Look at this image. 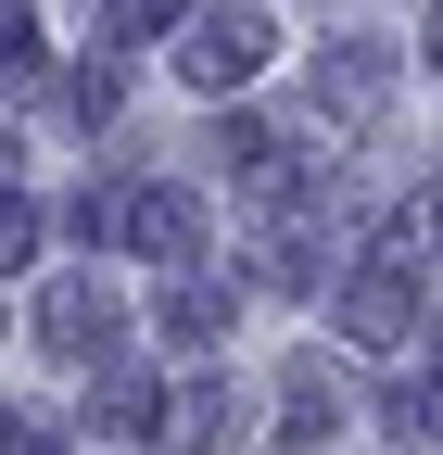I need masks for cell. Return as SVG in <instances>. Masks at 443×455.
<instances>
[{
    "label": "cell",
    "mask_w": 443,
    "mask_h": 455,
    "mask_svg": "<svg viewBox=\"0 0 443 455\" xmlns=\"http://www.w3.org/2000/svg\"><path fill=\"white\" fill-rule=\"evenodd\" d=\"M13 253H26V203L0 190V266H13Z\"/></svg>",
    "instance_id": "obj_1"
}]
</instances>
